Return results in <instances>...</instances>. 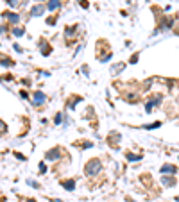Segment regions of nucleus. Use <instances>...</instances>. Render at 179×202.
Masks as SVG:
<instances>
[{"label":"nucleus","mask_w":179,"mask_h":202,"mask_svg":"<svg viewBox=\"0 0 179 202\" xmlns=\"http://www.w3.org/2000/svg\"><path fill=\"white\" fill-rule=\"evenodd\" d=\"M100 172H102V163H100V159H97V158H91V159L84 165V173L88 177H95V175H99Z\"/></svg>","instance_id":"obj_1"},{"label":"nucleus","mask_w":179,"mask_h":202,"mask_svg":"<svg viewBox=\"0 0 179 202\" xmlns=\"http://www.w3.org/2000/svg\"><path fill=\"white\" fill-rule=\"evenodd\" d=\"M45 11H47V6H43V4H34L31 9H29V14H31L32 18H40L45 14Z\"/></svg>","instance_id":"obj_2"},{"label":"nucleus","mask_w":179,"mask_h":202,"mask_svg":"<svg viewBox=\"0 0 179 202\" xmlns=\"http://www.w3.org/2000/svg\"><path fill=\"white\" fill-rule=\"evenodd\" d=\"M161 100H163V95H154L152 98H149L147 104H145V111H147V113H150V111H152L156 106H159V104H161Z\"/></svg>","instance_id":"obj_3"},{"label":"nucleus","mask_w":179,"mask_h":202,"mask_svg":"<svg viewBox=\"0 0 179 202\" xmlns=\"http://www.w3.org/2000/svg\"><path fill=\"white\" fill-rule=\"evenodd\" d=\"M45 102H47V95H45L43 91H34V95H32V106L40 107V106H43Z\"/></svg>","instance_id":"obj_4"},{"label":"nucleus","mask_w":179,"mask_h":202,"mask_svg":"<svg viewBox=\"0 0 179 202\" xmlns=\"http://www.w3.org/2000/svg\"><path fill=\"white\" fill-rule=\"evenodd\" d=\"M59 156H61V150L57 149V147H54V149H50V150L45 152V159L47 161H57L59 159Z\"/></svg>","instance_id":"obj_5"},{"label":"nucleus","mask_w":179,"mask_h":202,"mask_svg":"<svg viewBox=\"0 0 179 202\" xmlns=\"http://www.w3.org/2000/svg\"><path fill=\"white\" fill-rule=\"evenodd\" d=\"M176 172H177V168H176L174 165H170V163L163 165V166L159 168V173H163V175H174Z\"/></svg>","instance_id":"obj_6"},{"label":"nucleus","mask_w":179,"mask_h":202,"mask_svg":"<svg viewBox=\"0 0 179 202\" xmlns=\"http://www.w3.org/2000/svg\"><path fill=\"white\" fill-rule=\"evenodd\" d=\"M2 16L9 21V23H13V25H16V23L20 21V14H18V13H14V11H13V13H4Z\"/></svg>","instance_id":"obj_7"},{"label":"nucleus","mask_w":179,"mask_h":202,"mask_svg":"<svg viewBox=\"0 0 179 202\" xmlns=\"http://www.w3.org/2000/svg\"><path fill=\"white\" fill-rule=\"evenodd\" d=\"M161 184L167 188H172V186H176V179L172 175H161Z\"/></svg>","instance_id":"obj_8"},{"label":"nucleus","mask_w":179,"mask_h":202,"mask_svg":"<svg viewBox=\"0 0 179 202\" xmlns=\"http://www.w3.org/2000/svg\"><path fill=\"white\" fill-rule=\"evenodd\" d=\"M61 4H63L61 0H49V2H47V9L49 11H56V9L61 7Z\"/></svg>","instance_id":"obj_9"},{"label":"nucleus","mask_w":179,"mask_h":202,"mask_svg":"<svg viewBox=\"0 0 179 202\" xmlns=\"http://www.w3.org/2000/svg\"><path fill=\"white\" fill-rule=\"evenodd\" d=\"M61 186H63L64 190H68V192H74V190H75V181H74V179H66V181H61Z\"/></svg>","instance_id":"obj_10"},{"label":"nucleus","mask_w":179,"mask_h":202,"mask_svg":"<svg viewBox=\"0 0 179 202\" xmlns=\"http://www.w3.org/2000/svg\"><path fill=\"white\" fill-rule=\"evenodd\" d=\"M75 31H77V25H72V27L68 25V27L64 29V38H66V40L74 38V36H75Z\"/></svg>","instance_id":"obj_11"},{"label":"nucleus","mask_w":179,"mask_h":202,"mask_svg":"<svg viewBox=\"0 0 179 202\" xmlns=\"http://www.w3.org/2000/svg\"><path fill=\"white\" fill-rule=\"evenodd\" d=\"M40 50H41L43 55H49V54L52 52V48L49 47V43H47V41H41V43H40Z\"/></svg>","instance_id":"obj_12"},{"label":"nucleus","mask_w":179,"mask_h":202,"mask_svg":"<svg viewBox=\"0 0 179 202\" xmlns=\"http://www.w3.org/2000/svg\"><path fill=\"white\" fill-rule=\"evenodd\" d=\"M77 100H81V97H70V98H68V104H66V107H68V109H75V106H77Z\"/></svg>","instance_id":"obj_13"},{"label":"nucleus","mask_w":179,"mask_h":202,"mask_svg":"<svg viewBox=\"0 0 179 202\" xmlns=\"http://www.w3.org/2000/svg\"><path fill=\"white\" fill-rule=\"evenodd\" d=\"M126 158H127V161H133V163H136V161H140V159H143L140 154H133V152H127L126 154Z\"/></svg>","instance_id":"obj_14"},{"label":"nucleus","mask_w":179,"mask_h":202,"mask_svg":"<svg viewBox=\"0 0 179 202\" xmlns=\"http://www.w3.org/2000/svg\"><path fill=\"white\" fill-rule=\"evenodd\" d=\"M126 68V64L124 63H118V64H115V66H111V74H115V75H118L122 70Z\"/></svg>","instance_id":"obj_15"},{"label":"nucleus","mask_w":179,"mask_h":202,"mask_svg":"<svg viewBox=\"0 0 179 202\" xmlns=\"http://www.w3.org/2000/svg\"><path fill=\"white\" fill-rule=\"evenodd\" d=\"M0 64H2V66H6V68H9V66H13V64H14V61H11L9 57L2 55V57H0Z\"/></svg>","instance_id":"obj_16"},{"label":"nucleus","mask_w":179,"mask_h":202,"mask_svg":"<svg viewBox=\"0 0 179 202\" xmlns=\"http://www.w3.org/2000/svg\"><path fill=\"white\" fill-rule=\"evenodd\" d=\"M6 2H7V6H9V7H13V9H16V7L21 4V0H6Z\"/></svg>","instance_id":"obj_17"},{"label":"nucleus","mask_w":179,"mask_h":202,"mask_svg":"<svg viewBox=\"0 0 179 202\" xmlns=\"http://www.w3.org/2000/svg\"><path fill=\"white\" fill-rule=\"evenodd\" d=\"M13 34H14L16 38H20V36H23L25 32H23V29H21V27H14V29H13Z\"/></svg>","instance_id":"obj_18"},{"label":"nucleus","mask_w":179,"mask_h":202,"mask_svg":"<svg viewBox=\"0 0 179 202\" xmlns=\"http://www.w3.org/2000/svg\"><path fill=\"white\" fill-rule=\"evenodd\" d=\"M63 113H57V115H56V118H54V124H56V125H59V124H61V122H63Z\"/></svg>","instance_id":"obj_19"},{"label":"nucleus","mask_w":179,"mask_h":202,"mask_svg":"<svg viewBox=\"0 0 179 202\" xmlns=\"http://www.w3.org/2000/svg\"><path fill=\"white\" fill-rule=\"evenodd\" d=\"M6 132H7V125L0 120V134H6Z\"/></svg>","instance_id":"obj_20"},{"label":"nucleus","mask_w":179,"mask_h":202,"mask_svg":"<svg viewBox=\"0 0 179 202\" xmlns=\"http://www.w3.org/2000/svg\"><path fill=\"white\" fill-rule=\"evenodd\" d=\"M77 2H79V6H81V7H84V9H88V7H90L88 0H77Z\"/></svg>","instance_id":"obj_21"},{"label":"nucleus","mask_w":179,"mask_h":202,"mask_svg":"<svg viewBox=\"0 0 179 202\" xmlns=\"http://www.w3.org/2000/svg\"><path fill=\"white\" fill-rule=\"evenodd\" d=\"M161 124L159 122H154V124H149V125H145V129H158Z\"/></svg>","instance_id":"obj_22"},{"label":"nucleus","mask_w":179,"mask_h":202,"mask_svg":"<svg viewBox=\"0 0 179 202\" xmlns=\"http://www.w3.org/2000/svg\"><path fill=\"white\" fill-rule=\"evenodd\" d=\"M40 172H41V173L47 172V165H45V163H40Z\"/></svg>","instance_id":"obj_23"},{"label":"nucleus","mask_w":179,"mask_h":202,"mask_svg":"<svg viewBox=\"0 0 179 202\" xmlns=\"http://www.w3.org/2000/svg\"><path fill=\"white\" fill-rule=\"evenodd\" d=\"M136 61H138V54H134V55H133V57H131V63L134 64V63H136Z\"/></svg>","instance_id":"obj_24"},{"label":"nucleus","mask_w":179,"mask_h":202,"mask_svg":"<svg viewBox=\"0 0 179 202\" xmlns=\"http://www.w3.org/2000/svg\"><path fill=\"white\" fill-rule=\"evenodd\" d=\"M27 184H31V186H38V182L36 181H27Z\"/></svg>","instance_id":"obj_25"},{"label":"nucleus","mask_w":179,"mask_h":202,"mask_svg":"<svg viewBox=\"0 0 179 202\" xmlns=\"http://www.w3.org/2000/svg\"><path fill=\"white\" fill-rule=\"evenodd\" d=\"M4 32H6V25H2V27H0V34H4Z\"/></svg>","instance_id":"obj_26"},{"label":"nucleus","mask_w":179,"mask_h":202,"mask_svg":"<svg viewBox=\"0 0 179 202\" xmlns=\"http://www.w3.org/2000/svg\"><path fill=\"white\" fill-rule=\"evenodd\" d=\"M27 202H36V200H34V199H31V200H27Z\"/></svg>","instance_id":"obj_27"},{"label":"nucleus","mask_w":179,"mask_h":202,"mask_svg":"<svg viewBox=\"0 0 179 202\" xmlns=\"http://www.w3.org/2000/svg\"><path fill=\"white\" fill-rule=\"evenodd\" d=\"M38 2H49V0H38Z\"/></svg>","instance_id":"obj_28"},{"label":"nucleus","mask_w":179,"mask_h":202,"mask_svg":"<svg viewBox=\"0 0 179 202\" xmlns=\"http://www.w3.org/2000/svg\"><path fill=\"white\" fill-rule=\"evenodd\" d=\"M61 2H66V0H61Z\"/></svg>","instance_id":"obj_29"}]
</instances>
